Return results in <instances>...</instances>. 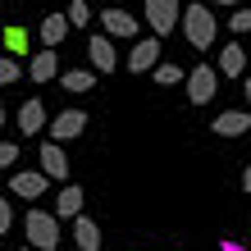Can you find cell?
Returning <instances> with one entry per match:
<instances>
[{
    "label": "cell",
    "instance_id": "cell-1",
    "mask_svg": "<svg viewBox=\"0 0 251 251\" xmlns=\"http://www.w3.org/2000/svg\"><path fill=\"white\" fill-rule=\"evenodd\" d=\"M215 32H219V23H215L210 5H192V9H183V37H187V46L210 50V46H215Z\"/></svg>",
    "mask_w": 251,
    "mask_h": 251
},
{
    "label": "cell",
    "instance_id": "cell-2",
    "mask_svg": "<svg viewBox=\"0 0 251 251\" xmlns=\"http://www.w3.org/2000/svg\"><path fill=\"white\" fill-rule=\"evenodd\" d=\"M23 233H27V247H37V251H55V247H60V215L27 210V215H23Z\"/></svg>",
    "mask_w": 251,
    "mask_h": 251
},
{
    "label": "cell",
    "instance_id": "cell-3",
    "mask_svg": "<svg viewBox=\"0 0 251 251\" xmlns=\"http://www.w3.org/2000/svg\"><path fill=\"white\" fill-rule=\"evenodd\" d=\"M146 23H151L155 37H169L183 23V5L178 0H146Z\"/></svg>",
    "mask_w": 251,
    "mask_h": 251
},
{
    "label": "cell",
    "instance_id": "cell-4",
    "mask_svg": "<svg viewBox=\"0 0 251 251\" xmlns=\"http://www.w3.org/2000/svg\"><path fill=\"white\" fill-rule=\"evenodd\" d=\"M183 87H187V100H192V105H205V100L215 96V87H219V69H205V64L192 69Z\"/></svg>",
    "mask_w": 251,
    "mask_h": 251
},
{
    "label": "cell",
    "instance_id": "cell-5",
    "mask_svg": "<svg viewBox=\"0 0 251 251\" xmlns=\"http://www.w3.org/2000/svg\"><path fill=\"white\" fill-rule=\"evenodd\" d=\"M160 55H165V50H160V37H155V32L142 37L137 46H132V55H128V73H151V69L160 64Z\"/></svg>",
    "mask_w": 251,
    "mask_h": 251
},
{
    "label": "cell",
    "instance_id": "cell-6",
    "mask_svg": "<svg viewBox=\"0 0 251 251\" xmlns=\"http://www.w3.org/2000/svg\"><path fill=\"white\" fill-rule=\"evenodd\" d=\"M46 183H55L50 174L23 169V174H14V178H9V192H14V197H23V201H37V197H46Z\"/></svg>",
    "mask_w": 251,
    "mask_h": 251
},
{
    "label": "cell",
    "instance_id": "cell-7",
    "mask_svg": "<svg viewBox=\"0 0 251 251\" xmlns=\"http://www.w3.org/2000/svg\"><path fill=\"white\" fill-rule=\"evenodd\" d=\"M82 128H87V114L82 110H60L46 132H50L55 142H73V137H82Z\"/></svg>",
    "mask_w": 251,
    "mask_h": 251
},
{
    "label": "cell",
    "instance_id": "cell-8",
    "mask_svg": "<svg viewBox=\"0 0 251 251\" xmlns=\"http://www.w3.org/2000/svg\"><path fill=\"white\" fill-rule=\"evenodd\" d=\"M87 55H92V69H96V73H114V69H119V55H114V37H105V32L87 41Z\"/></svg>",
    "mask_w": 251,
    "mask_h": 251
},
{
    "label": "cell",
    "instance_id": "cell-9",
    "mask_svg": "<svg viewBox=\"0 0 251 251\" xmlns=\"http://www.w3.org/2000/svg\"><path fill=\"white\" fill-rule=\"evenodd\" d=\"M41 174H50L55 183H64V178H69V155L60 151V142H55V137H50V142H41Z\"/></svg>",
    "mask_w": 251,
    "mask_h": 251
},
{
    "label": "cell",
    "instance_id": "cell-10",
    "mask_svg": "<svg viewBox=\"0 0 251 251\" xmlns=\"http://www.w3.org/2000/svg\"><path fill=\"white\" fill-rule=\"evenodd\" d=\"M247 60H251V55H247V50L238 46V41H228V46H224V50L215 55V69L224 73V78H242V69H247Z\"/></svg>",
    "mask_w": 251,
    "mask_h": 251
},
{
    "label": "cell",
    "instance_id": "cell-11",
    "mask_svg": "<svg viewBox=\"0 0 251 251\" xmlns=\"http://www.w3.org/2000/svg\"><path fill=\"white\" fill-rule=\"evenodd\" d=\"M41 128H46V105L32 96V100H23V105H19V132H23V137H37Z\"/></svg>",
    "mask_w": 251,
    "mask_h": 251
},
{
    "label": "cell",
    "instance_id": "cell-12",
    "mask_svg": "<svg viewBox=\"0 0 251 251\" xmlns=\"http://www.w3.org/2000/svg\"><path fill=\"white\" fill-rule=\"evenodd\" d=\"M69 27H73V23H69V14H46V19H41V27H37V37H41V46H50V50H55V46L69 37Z\"/></svg>",
    "mask_w": 251,
    "mask_h": 251
},
{
    "label": "cell",
    "instance_id": "cell-13",
    "mask_svg": "<svg viewBox=\"0 0 251 251\" xmlns=\"http://www.w3.org/2000/svg\"><path fill=\"white\" fill-rule=\"evenodd\" d=\"M100 23H105V37H119V41L137 37V19L124 14V9H105V14H100Z\"/></svg>",
    "mask_w": 251,
    "mask_h": 251
},
{
    "label": "cell",
    "instance_id": "cell-14",
    "mask_svg": "<svg viewBox=\"0 0 251 251\" xmlns=\"http://www.w3.org/2000/svg\"><path fill=\"white\" fill-rule=\"evenodd\" d=\"M219 137H242V132L251 128V114L247 110H224V114H215V124H210Z\"/></svg>",
    "mask_w": 251,
    "mask_h": 251
},
{
    "label": "cell",
    "instance_id": "cell-15",
    "mask_svg": "<svg viewBox=\"0 0 251 251\" xmlns=\"http://www.w3.org/2000/svg\"><path fill=\"white\" fill-rule=\"evenodd\" d=\"M27 73H32V82H50V78H60V55H55L50 46H41V55H32Z\"/></svg>",
    "mask_w": 251,
    "mask_h": 251
},
{
    "label": "cell",
    "instance_id": "cell-16",
    "mask_svg": "<svg viewBox=\"0 0 251 251\" xmlns=\"http://www.w3.org/2000/svg\"><path fill=\"white\" fill-rule=\"evenodd\" d=\"M55 215H60V219H78L82 215V187L78 183H64L60 187V197H55Z\"/></svg>",
    "mask_w": 251,
    "mask_h": 251
},
{
    "label": "cell",
    "instance_id": "cell-17",
    "mask_svg": "<svg viewBox=\"0 0 251 251\" xmlns=\"http://www.w3.org/2000/svg\"><path fill=\"white\" fill-rule=\"evenodd\" d=\"M73 242H78V251H100V228H96V219H87V215L73 219Z\"/></svg>",
    "mask_w": 251,
    "mask_h": 251
},
{
    "label": "cell",
    "instance_id": "cell-18",
    "mask_svg": "<svg viewBox=\"0 0 251 251\" xmlns=\"http://www.w3.org/2000/svg\"><path fill=\"white\" fill-rule=\"evenodd\" d=\"M60 87H64V92H92V87H96V69H64Z\"/></svg>",
    "mask_w": 251,
    "mask_h": 251
},
{
    "label": "cell",
    "instance_id": "cell-19",
    "mask_svg": "<svg viewBox=\"0 0 251 251\" xmlns=\"http://www.w3.org/2000/svg\"><path fill=\"white\" fill-rule=\"evenodd\" d=\"M155 82L160 87H178V82H187V73L178 64H155Z\"/></svg>",
    "mask_w": 251,
    "mask_h": 251
},
{
    "label": "cell",
    "instance_id": "cell-20",
    "mask_svg": "<svg viewBox=\"0 0 251 251\" xmlns=\"http://www.w3.org/2000/svg\"><path fill=\"white\" fill-rule=\"evenodd\" d=\"M23 78V69H19V60L14 55H0V87H14Z\"/></svg>",
    "mask_w": 251,
    "mask_h": 251
},
{
    "label": "cell",
    "instance_id": "cell-21",
    "mask_svg": "<svg viewBox=\"0 0 251 251\" xmlns=\"http://www.w3.org/2000/svg\"><path fill=\"white\" fill-rule=\"evenodd\" d=\"M5 55H27V32L23 27H9L5 32Z\"/></svg>",
    "mask_w": 251,
    "mask_h": 251
},
{
    "label": "cell",
    "instance_id": "cell-22",
    "mask_svg": "<svg viewBox=\"0 0 251 251\" xmlns=\"http://www.w3.org/2000/svg\"><path fill=\"white\" fill-rule=\"evenodd\" d=\"M228 32H251V9H247V5H233V14H228Z\"/></svg>",
    "mask_w": 251,
    "mask_h": 251
},
{
    "label": "cell",
    "instance_id": "cell-23",
    "mask_svg": "<svg viewBox=\"0 0 251 251\" xmlns=\"http://www.w3.org/2000/svg\"><path fill=\"white\" fill-rule=\"evenodd\" d=\"M64 14H69V23H73V27H87V23H92V9H87V0H73Z\"/></svg>",
    "mask_w": 251,
    "mask_h": 251
},
{
    "label": "cell",
    "instance_id": "cell-24",
    "mask_svg": "<svg viewBox=\"0 0 251 251\" xmlns=\"http://www.w3.org/2000/svg\"><path fill=\"white\" fill-rule=\"evenodd\" d=\"M19 165V142H0V169Z\"/></svg>",
    "mask_w": 251,
    "mask_h": 251
},
{
    "label": "cell",
    "instance_id": "cell-25",
    "mask_svg": "<svg viewBox=\"0 0 251 251\" xmlns=\"http://www.w3.org/2000/svg\"><path fill=\"white\" fill-rule=\"evenodd\" d=\"M14 228V205H9V197H0V233H9Z\"/></svg>",
    "mask_w": 251,
    "mask_h": 251
},
{
    "label": "cell",
    "instance_id": "cell-26",
    "mask_svg": "<svg viewBox=\"0 0 251 251\" xmlns=\"http://www.w3.org/2000/svg\"><path fill=\"white\" fill-rule=\"evenodd\" d=\"M242 192H251V165L242 169Z\"/></svg>",
    "mask_w": 251,
    "mask_h": 251
},
{
    "label": "cell",
    "instance_id": "cell-27",
    "mask_svg": "<svg viewBox=\"0 0 251 251\" xmlns=\"http://www.w3.org/2000/svg\"><path fill=\"white\" fill-rule=\"evenodd\" d=\"M224 251H247V247H238V242H228V238H224Z\"/></svg>",
    "mask_w": 251,
    "mask_h": 251
},
{
    "label": "cell",
    "instance_id": "cell-28",
    "mask_svg": "<svg viewBox=\"0 0 251 251\" xmlns=\"http://www.w3.org/2000/svg\"><path fill=\"white\" fill-rule=\"evenodd\" d=\"M242 92H247V105H251V78H247V82H242Z\"/></svg>",
    "mask_w": 251,
    "mask_h": 251
},
{
    "label": "cell",
    "instance_id": "cell-29",
    "mask_svg": "<svg viewBox=\"0 0 251 251\" xmlns=\"http://www.w3.org/2000/svg\"><path fill=\"white\" fill-rule=\"evenodd\" d=\"M210 5H242V0H210Z\"/></svg>",
    "mask_w": 251,
    "mask_h": 251
},
{
    "label": "cell",
    "instance_id": "cell-30",
    "mask_svg": "<svg viewBox=\"0 0 251 251\" xmlns=\"http://www.w3.org/2000/svg\"><path fill=\"white\" fill-rule=\"evenodd\" d=\"M0 128H5V105H0Z\"/></svg>",
    "mask_w": 251,
    "mask_h": 251
},
{
    "label": "cell",
    "instance_id": "cell-31",
    "mask_svg": "<svg viewBox=\"0 0 251 251\" xmlns=\"http://www.w3.org/2000/svg\"><path fill=\"white\" fill-rule=\"evenodd\" d=\"M27 251H37V247H27Z\"/></svg>",
    "mask_w": 251,
    "mask_h": 251
},
{
    "label": "cell",
    "instance_id": "cell-32",
    "mask_svg": "<svg viewBox=\"0 0 251 251\" xmlns=\"http://www.w3.org/2000/svg\"><path fill=\"white\" fill-rule=\"evenodd\" d=\"M0 5H5V0H0Z\"/></svg>",
    "mask_w": 251,
    "mask_h": 251
},
{
    "label": "cell",
    "instance_id": "cell-33",
    "mask_svg": "<svg viewBox=\"0 0 251 251\" xmlns=\"http://www.w3.org/2000/svg\"><path fill=\"white\" fill-rule=\"evenodd\" d=\"M0 37H5V32H0Z\"/></svg>",
    "mask_w": 251,
    "mask_h": 251
},
{
    "label": "cell",
    "instance_id": "cell-34",
    "mask_svg": "<svg viewBox=\"0 0 251 251\" xmlns=\"http://www.w3.org/2000/svg\"><path fill=\"white\" fill-rule=\"evenodd\" d=\"M247 224H251V219H247Z\"/></svg>",
    "mask_w": 251,
    "mask_h": 251
}]
</instances>
